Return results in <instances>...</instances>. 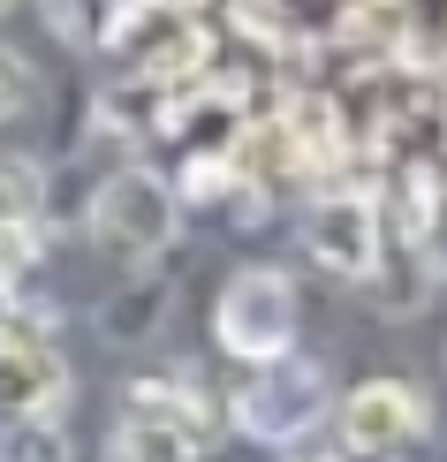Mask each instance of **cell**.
Segmentation results:
<instances>
[{"mask_svg": "<svg viewBox=\"0 0 447 462\" xmlns=\"http://www.w3.org/2000/svg\"><path fill=\"white\" fill-rule=\"evenodd\" d=\"M228 417H236V432L258 439V448H303V439L334 417V379L311 356H265V364L243 372Z\"/></svg>", "mask_w": 447, "mask_h": 462, "instance_id": "obj_1", "label": "cell"}, {"mask_svg": "<svg viewBox=\"0 0 447 462\" xmlns=\"http://www.w3.org/2000/svg\"><path fill=\"white\" fill-rule=\"evenodd\" d=\"M212 334H220V349L243 356V364L288 356L296 349V281H288L281 265H243V273L220 288V303H212Z\"/></svg>", "mask_w": 447, "mask_h": 462, "instance_id": "obj_2", "label": "cell"}, {"mask_svg": "<svg viewBox=\"0 0 447 462\" xmlns=\"http://www.w3.org/2000/svg\"><path fill=\"white\" fill-rule=\"evenodd\" d=\"M326 425L341 432V448L357 462H386L402 448H417L424 425H433V402H424L417 379H364V387L334 394V417Z\"/></svg>", "mask_w": 447, "mask_h": 462, "instance_id": "obj_3", "label": "cell"}, {"mask_svg": "<svg viewBox=\"0 0 447 462\" xmlns=\"http://www.w3.org/2000/svg\"><path fill=\"white\" fill-rule=\"evenodd\" d=\"M174 189L152 175V167H114L99 182V198H91V236L107 250H122V258H152V250H167L174 236Z\"/></svg>", "mask_w": 447, "mask_h": 462, "instance_id": "obj_4", "label": "cell"}, {"mask_svg": "<svg viewBox=\"0 0 447 462\" xmlns=\"http://www.w3.org/2000/svg\"><path fill=\"white\" fill-rule=\"evenodd\" d=\"M303 243H311V258H319L326 273L372 281L379 258H386V213L364 189H319L311 213H303Z\"/></svg>", "mask_w": 447, "mask_h": 462, "instance_id": "obj_5", "label": "cell"}, {"mask_svg": "<svg viewBox=\"0 0 447 462\" xmlns=\"http://www.w3.org/2000/svg\"><path fill=\"white\" fill-rule=\"evenodd\" d=\"M69 402V372L53 364L38 319H0V410L8 417H53Z\"/></svg>", "mask_w": 447, "mask_h": 462, "instance_id": "obj_6", "label": "cell"}, {"mask_svg": "<svg viewBox=\"0 0 447 462\" xmlns=\"http://www.w3.org/2000/svg\"><path fill=\"white\" fill-rule=\"evenodd\" d=\"M38 227H46V175L38 160H0V273L31 258Z\"/></svg>", "mask_w": 447, "mask_h": 462, "instance_id": "obj_7", "label": "cell"}, {"mask_svg": "<svg viewBox=\"0 0 447 462\" xmlns=\"http://www.w3.org/2000/svg\"><path fill=\"white\" fill-rule=\"evenodd\" d=\"M114 462H198L205 439L182 425V417H152V410H122V425H114Z\"/></svg>", "mask_w": 447, "mask_h": 462, "instance_id": "obj_8", "label": "cell"}, {"mask_svg": "<svg viewBox=\"0 0 447 462\" xmlns=\"http://www.w3.org/2000/svg\"><path fill=\"white\" fill-rule=\"evenodd\" d=\"M160 319H167V288L160 281H129L122 296H107V311H99V326L114 341H144Z\"/></svg>", "mask_w": 447, "mask_h": 462, "instance_id": "obj_9", "label": "cell"}, {"mask_svg": "<svg viewBox=\"0 0 447 462\" xmlns=\"http://www.w3.org/2000/svg\"><path fill=\"white\" fill-rule=\"evenodd\" d=\"M0 462H69L61 417H0Z\"/></svg>", "mask_w": 447, "mask_h": 462, "instance_id": "obj_10", "label": "cell"}, {"mask_svg": "<svg viewBox=\"0 0 447 462\" xmlns=\"http://www.w3.org/2000/svg\"><path fill=\"white\" fill-rule=\"evenodd\" d=\"M236 182H243V175H236L228 152H190V160H182V182H167V189H174V205H220Z\"/></svg>", "mask_w": 447, "mask_h": 462, "instance_id": "obj_11", "label": "cell"}, {"mask_svg": "<svg viewBox=\"0 0 447 462\" xmlns=\"http://www.w3.org/2000/svg\"><path fill=\"white\" fill-rule=\"evenodd\" d=\"M38 91H46V84H38V69H31L15 46H0V122L31 114V106H38Z\"/></svg>", "mask_w": 447, "mask_h": 462, "instance_id": "obj_12", "label": "cell"}, {"mask_svg": "<svg viewBox=\"0 0 447 462\" xmlns=\"http://www.w3.org/2000/svg\"><path fill=\"white\" fill-rule=\"evenodd\" d=\"M288 462H341V455H288Z\"/></svg>", "mask_w": 447, "mask_h": 462, "instance_id": "obj_13", "label": "cell"}, {"mask_svg": "<svg viewBox=\"0 0 447 462\" xmlns=\"http://www.w3.org/2000/svg\"><path fill=\"white\" fill-rule=\"evenodd\" d=\"M0 8H15V0H0Z\"/></svg>", "mask_w": 447, "mask_h": 462, "instance_id": "obj_14", "label": "cell"}]
</instances>
